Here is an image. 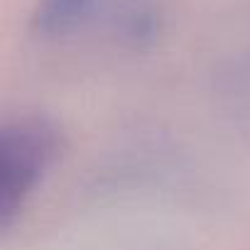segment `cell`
I'll list each match as a JSON object with an SVG mask.
<instances>
[{"mask_svg": "<svg viewBox=\"0 0 250 250\" xmlns=\"http://www.w3.org/2000/svg\"><path fill=\"white\" fill-rule=\"evenodd\" d=\"M62 147L59 130L47 118H20L0 138V218L10 226Z\"/></svg>", "mask_w": 250, "mask_h": 250, "instance_id": "cell-1", "label": "cell"}, {"mask_svg": "<svg viewBox=\"0 0 250 250\" xmlns=\"http://www.w3.org/2000/svg\"><path fill=\"white\" fill-rule=\"evenodd\" d=\"M93 5H96V0H40L35 27L49 37L66 35L88 18Z\"/></svg>", "mask_w": 250, "mask_h": 250, "instance_id": "cell-2", "label": "cell"}]
</instances>
